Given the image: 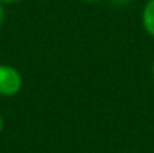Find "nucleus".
Listing matches in <instances>:
<instances>
[{
  "label": "nucleus",
  "mask_w": 154,
  "mask_h": 153,
  "mask_svg": "<svg viewBox=\"0 0 154 153\" xmlns=\"http://www.w3.org/2000/svg\"><path fill=\"white\" fill-rule=\"evenodd\" d=\"M3 18H5V10H3V3L0 2V27L3 23Z\"/></svg>",
  "instance_id": "obj_3"
},
{
  "label": "nucleus",
  "mask_w": 154,
  "mask_h": 153,
  "mask_svg": "<svg viewBox=\"0 0 154 153\" xmlns=\"http://www.w3.org/2000/svg\"><path fill=\"white\" fill-rule=\"evenodd\" d=\"M151 74H152V79H154V61H152V64H151Z\"/></svg>",
  "instance_id": "obj_7"
},
{
  "label": "nucleus",
  "mask_w": 154,
  "mask_h": 153,
  "mask_svg": "<svg viewBox=\"0 0 154 153\" xmlns=\"http://www.w3.org/2000/svg\"><path fill=\"white\" fill-rule=\"evenodd\" d=\"M3 132V117H2V114H0V133Z\"/></svg>",
  "instance_id": "obj_5"
},
{
  "label": "nucleus",
  "mask_w": 154,
  "mask_h": 153,
  "mask_svg": "<svg viewBox=\"0 0 154 153\" xmlns=\"http://www.w3.org/2000/svg\"><path fill=\"white\" fill-rule=\"evenodd\" d=\"M141 20H143V27H144L146 33L154 38V0H148V3L143 8Z\"/></svg>",
  "instance_id": "obj_2"
},
{
  "label": "nucleus",
  "mask_w": 154,
  "mask_h": 153,
  "mask_svg": "<svg viewBox=\"0 0 154 153\" xmlns=\"http://www.w3.org/2000/svg\"><path fill=\"white\" fill-rule=\"evenodd\" d=\"M23 87V78L17 68L0 64V97H15Z\"/></svg>",
  "instance_id": "obj_1"
},
{
  "label": "nucleus",
  "mask_w": 154,
  "mask_h": 153,
  "mask_svg": "<svg viewBox=\"0 0 154 153\" xmlns=\"http://www.w3.org/2000/svg\"><path fill=\"white\" fill-rule=\"evenodd\" d=\"M3 5H13V3H20L21 0H0Z\"/></svg>",
  "instance_id": "obj_4"
},
{
  "label": "nucleus",
  "mask_w": 154,
  "mask_h": 153,
  "mask_svg": "<svg viewBox=\"0 0 154 153\" xmlns=\"http://www.w3.org/2000/svg\"><path fill=\"white\" fill-rule=\"evenodd\" d=\"M82 2H87V3H94V2H100V0H82Z\"/></svg>",
  "instance_id": "obj_6"
}]
</instances>
